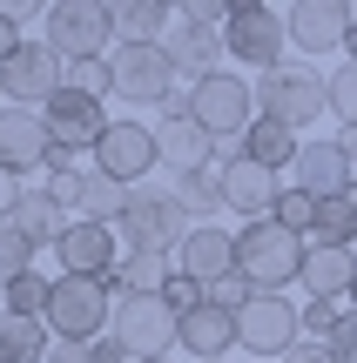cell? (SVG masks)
Segmentation results:
<instances>
[{"label": "cell", "instance_id": "83f0119b", "mask_svg": "<svg viewBox=\"0 0 357 363\" xmlns=\"http://www.w3.org/2000/svg\"><path fill=\"white\" fill-rule=\"evenodd\" d=\"M175 202L189 208V222H216V208H223V175H175Z\"/></svg>", "mask_w": 357, "mask_h": 363}, {"label": "cell", "instance_id": "8d00e7d4", "mask_svg": "<svg viewBox=\"0 0 357 363\" xmlns=\"http://www.w3.org/2000/svg\"><path fill=\"white\" fill-rule=\"evenodd\" d=\"M48 363H101V357H94V343H67V337H54Z\"/></svg>", "mask_w": 357, "mask_h": 363}, {"label": "cell", "instance_id": "30bf717a", "mask_svg": "<svg viewBox=\"0 0 357 363\" xmlns=\"http://www.w3.org/2000/svg\"><path fill=\"white\" fill-rule=\"evenodd\" d=\"M236 343L256 350V363H283L304 343V310H290V296H256L236 316Z\"/></svg>", "mask_w": 357, "mask_h": 363}, {"label": "cell", "instance_id": "836d02e7", "mask_svg": "<svg viewBox=\"0 0 357 363\" xmlns=\"http://www.w3.org/2000/svg\"><path fill=\"white\" fill-rule=\"evenodd\" d=\"M277 222H283V229H297V235H310V229H317V195H304L290 182V189L277 195Z\"/></svg>", "mask_w": 357, "mask_h": 363}, {"label": "cell", "instance_id": "5b68a950", "mask_svg": "<svg viewBox=\"0 0 357 363\" xmlns=\"http://www.w3.org/2000/svg\"><path fill=\"white\" fill-rule=\"evenodd\" d=\"M189 115H196L216 142H243V135L256 128V88L243 74H229V67H216L209 81L189 88Z\"/></svg>", "mask_w": 357, "mask_h": 363}, {"label": "cell", "instance_id": "8992f818", "mask_svg": "<svg viewBox=\"0 0 357 363\" xmlns=\"http://www.w3.org/2000/svg\"><path fill=\"white\" fill-rule=\"evenodd\" d=\"M108 337L128 343L135 363H162L175 343H182V316H175L162 296H121V303H115V323H108Z\"/></svg>", "mask_w": 357, "mask_h": 363}, {"label": "cell", "instance_id": "cb8c5ba5", "mask_svg": "<svg viewBox=\"0 0 357 363\" xmlns=\"http://www.w3.org/2000/svg\"><path fill=\"white\" fill-rule=\"evenodd\" d=\"M7 222H13V229H21V235H27L34 249H40V242H54V249H61V235L75 229V222H67V208L54 202L48 189H27V195H21V208H13Z\"/></svg>", "mask_w": 357, "mask_h": 363}, {"label": "cell", "instance_id": "ffe728a7", "mask_svg": "<svg viewBox=\"0 0 357 363\" xmlns=\"http://www.w3.org/2000/svg\"><path fill=\"white\" fill-rule=\"evenodd\" d=\"M169 61H175V74H189V81H209L216 74V54H229V34L223 27H209V21H189V13H175V27H169Z\"/></svg>", "mask_w": 357, "mask_h": 363}, {"label": "cell", "instance_id": "1f68e13d", "mask_svg": "<svg viewBox=\"0 0 357 363\" xmlns=\"http://www.w3.org/2000/svg\"><path fill=\"white\" fill-rule=\"evenodd\" d=\"M48 296H54L48 276H21V283L7 289V316H34V323H48Z\"/></svg>", "mask_w": 357, "mask_h": 363}, {"label": "cell", "instance_id": "74e56055", "mask_svg": "<svg viewBox=\"0 0 357 363\" xmlns=\"http://www.w3.org/2000/svg\"><path fill=\"white\" fill-rule=\"evenodd\" d=\"M21 48H27V40H21V21H7V13H0V67H7Z\"/></svg>", "mask_w": 357, "mask_h": 363}, {"label": "cell", "instance_id": "484cf974", "mask_svg": "<svg viewBox=\"0 0 357 363\" xmlns=\"http://www.w3.org/2000/svg\"><path fill=\"white\" fill-rule=\"evenodd\" d=\"M169 256H148V249H128L115 269V296H162V283H169Z\"/></svg>", "mask_w": 357, "mask_h": 363}, {"label": "cell", "instance_id": "4dcf8cb0", "mask_svg": "<svg viewBox=\"0 0 357 363\" xmlns=\"http://www.w3.org/2000/svg\"><path fill=\"white\" fill-rule=\"evenodd\" d=\"M88 222H108V229H115L121 216H128V189H121V182H108V175H88Z\"/></svg>", "mask_w": 357, "mask_h": 363}, {"label": "cell", "instance_id": "d4e9b609", "mask_svg": "<svg viewBox=\"0 0 357 363\" xmlns=\"http://www.w3.org/2000/svg\"><path fill=\"white\" fill-rule=\"evenodd\" d=\"M297 148H304V142H297V128H283V121H270V115L243 135V155H250L256 169H270V175H277V169H297Z\"/></svg>", "mask_w": 357, "mask_h": 363}, {"label": "cell", "instance_id": "9c48e42d", "mask_svg": "<svg viewBox=\"0 0 357 363\" xmlns=\"http://www.w3.org/2000/svg\"><path fill=\"white\" fill-rule=\"evenodd\" d=\"M223 34H229V54H236L243 67H270V74L283 67V40H290V21H283L277 7H263V0H236Z\"/></svg>", "mask_w": 357, "mask_h": 363}, {"label": "cell", "instance_id": "e575fe53", "mask_svg": "<svg viewBox=\"0 0 357 363\" xmlns=\"http://www.w3.org/2000/svg\"><path fill=\"white\" fill-rule=\"evenodd\" d=\"M331 115L344 128H357V67H337L331 74Z\"/></svg>", "mask_w": 357, "mask_h": 363}, {"label": "cell", "instance_id": "ac0fdd59", "mask_svg": "<svg viewBox=\"0 0 357 363\" xmlns=\"http://www.w3.org/2000/svg\"><path fill=\"white\" fill-rule=\"evenodd\" d=\"M121 229H108V222H88L81 216L75 229L61 235V276H115L121 269Z\"/></svg>", "mask_w": 357, "mask_h": 363}, {"label": "cell", "instance_id": "bcb514c9", "mask_svg": "<svg viewBox=\"0 0 357 363\" xmlns=\"http://www.w3.org/2000/svg\"><path fill=\"white\" fill-rule=\"evenodd\" d=\"M162 363H169V357H162Z\"/></svg>", "mask_w": 357, "mask_h": 363}, {"label": "cell", "instance_id": "6da1fadb", "mask_svg": "<svg viewBox=\"0 0 357 363\" xmlns=\"http://www.w3.org/2000/svg\"><path fill=\"white\" fill-rule=\"evenodd\" d=\"M304 256H310V242L297 229H283L277 216L236 229V269L250 276L256 296H283V283H304Z\"/></svg>", "mask_w": 357, "mask_h": 363}, {"label": "cell", "instance_id": "4fadbf2b", "mask_svg": "<svg viewBox=\"0 0 357 363\" xmlns=\"http://www.w3.org/2000/svg\"><path fill=\"white\" fill-rule=\"evenodd\" d=\"M61 74H67L61 54H54L48 40H27V48L0 67V94H7V108H48L54 94H61Z\"/></svg>", "mask_w": 357, "mask_h": 363}, {"label": "cell", "instance_id": "f6af8a7d", "mask_svg": "<svg viewBox=\"0 0 357 363\" xmlns=\"http://www.w3.org/2000/svg\"><path fill=\"white\" fill-rule=\"evenodd\" d=\"M0 101H7V94H0Z\"/></svg>", "mask_w": 357, "mask_h": 363}, {"label": "cell", "instance_id": "e0dca14e", "mask_svg": "<svg viewBox=\"0 0 357 363\" xmlns=\"http://www.w3.org/2000/svg\"><path fill=\"white\" fill-rule=\"evenodd\" d=\"M40 121H48V135H54V148H61V155H75V148H88V155H94V142L108 135L101 101H88V94H75V88L54 94V101L40 108Z\"/></svg>", "mask_w": 357, "mask_h": 363}, {"label": "cell", "instance_id": "277c9868", "mask_svg": "<svg viewBox=\"0 0 357 363\" xmlns=\"http://www.w3.org/2000/svg\"><path fill=\"white\" fill-rule=\"evenodd\" d=\"M48 48L61 61H101L108 48H121L115 7H101V0H54L48 7Z\"/></svg>", "mask_w": 357, "mask_h": 363}, {"label": "cell", "instance_id": "60d3db41", "mask_svg": "<svg viewBox=\"0 0 357 363\" xmlns=\"http://www.w3.org/2000/svg\"><path fill=\"white\" fill-rule=\"evenodd\" d=\"M337 148H344V162L357 169V128H337Z\"/></svg>", "mask_w": 357, "mask_h": 363}, {"label": "cell", "instance_id": "ba28073f", "mask_svg": "<svg viewBox=\"0 0 357 363\" xmlns=\"http://www.w3.org/2000/svg\"><path fill=\"white\" fill-rule=\"evenodd\" d=\"M155 115H162L155 121V155H162V169H169V175H202V169H209V155H216V135L189 115V94H169Z\"/></svg>", "mask_w": 357, "mask_h": 363}, {"label": "cell", "instance_id": "5bb4252c", "mask_svg": "<svg viewBox=\"0 0 357 363\" xmlns=\"http://www.w3.org/2000/svg\"><path fill=\"white\" fill-rule=\"evenodd\" d=\"M54 162V135L34 108H0V169L7 175H40Z\"/></svg>", "mask_w": 357, "mask_h": 363}, {"label": "cell", "instance_id": "b9f144b4", "mask_svg": "<svg viewBox=\"0 0 357 363\" xmlns=\"http://www.w3.org/2000/svg\"><path fill=\"white\" fill-rule=\"evenodd\" d=\"M351 67H357V27H351Z\"/></svg>", "mask_w": 357, "mask_h": 363}, {"label": "cell", "instance_id": "f546056e", "mask_svg": "<svg viewBox=\"0 0 357 363\" xmlns=\"http://www.w3.org/2000/svg\"><path fill=\"white\" fill-rule=\"evenodd\" d=\"M21 276H34V242L13 222H0V289H13Z\"/></svg>", "mask_w": 357, "mask_h": 363}, {"label": "cell", "instance_id": "f35d334b", "mask_svg": "<svg viewBox=\"0 0 357 363\" xmlns=\"http://www.w3.org/2000/svg\"><path fill=\"white\" fill-rule=\"evenodd\" d=\"M21 195H27V189H21V175H7V169H0V222L21 208Z\"/></svg>", "mask_w": 357, "mask_h": 363}, {"label": "cell", "instance_id": "d6a6232c", "mask_svg": "<svg viewBox=\"0 0 357 363\" xmlns=\"http://www.w3.org/2000/svg\"><path fill=\"white\" fill-rule=\"evenodd\" d=\"M61 88H75V94H88V101H101V94H115V74H108V61H67Z\"/></svg>", "mask_w": 357, "mask_h": 363}, {"label": "cell", "instance_id": "f1b7e54d", "mask_svg": "<svg viewBox=\"0 0 357 363\" xmlns=\"http://www.w3.org/2000/svg\"><path fill=\"white\" fill-rule=\"evenodd\" d=\"M88 175H94V169H75V155H61V148H54L48 182H40V189H48L61 208H81V202H88Z\"/></svg>", "mask_w": 357, "mask_h": 363}, {"label": "cell", "instance_id": "4316f807", "mask_svg": "<svg viewBox=\"0 0 357 363\" xmlns=\"http://www.w3.org/2000/svg\"><path fill=\"white\" fill-rule=\"evenodd\" d=\"M48 323L34 316H0V363H48Z\"/></svg>", "mask_w": 357, "mask_h": 363}, {"label": "cell", "instance_id": "7bdbcfd3", "mask_svg": "<svg viewBox=\"0 0 357 363\" xmlns=\"http://www.w3.org/2000/svg\"><path fill=\"white\" fill-rule=\"evenodd\" d=\"M344 195H351V208H357V182H351V189H344Z\"/></svg>", "mask_w": 357, "mask_h": 363}, {"label": "cell", "instance_id": "3957f363", "mask_svg": "<svg viewBox=\"0 0 357 363\" xmlns=\"http://www.w3.org/2000/svg\"><path fill=\"white\" fill-rule=\"evenodd\" d=\"M115 276H61L48 296V330L67 343H94L108 323H115Z\"/></svg>", "mask_w": 357, "mask_h": 363}, {"label": "cell", "instance_id": "8fae6325", "mask_svg": "<svg viewBox=\"0 0 357 363\" xmlns=\"http://www.w3.org/2000/svg\"><path fill=\"white\" fill-rule=\"evenodd\" d=\"M155 128L148 121H108V135L94 142V175L121 182V189H135V182L155 175Z\"/></svg>", "mask_w": 357, "mask_h": 363}, {"label": "cell", "instance_id": "44dd1931", "mask_svg": "<svg viewBox=\"0 0 357 363\" xmlns=\"http://www.w3.org/2000/svg\"><path fill=\"white\" fill-rule=\"evenodd\" d=\"M297 189L304 195H317V202H331V195H344L351 189V162H344V148H337V135H317V142H304L297 148Z\"/></svg>", "mask_w": 357, "mask_h": 363}, {"label": "cell", "instance_id": "d590c367", "mask_svg": "<svg viewBox=\"0 0 357 363\" xmlns=\"http://www.w3.org/2000/svg\"><path fill=\"white\" fill-rule=\"evenodd\" d=\"M331 350H337V363H357V310H344V323H337Z\"/></svg>", "mask_w": 357, "mask_h": 363}, {"label": "cell", "instance_id": "7a4b0ae2", "mask_svg": "<svg viewBox=\"0 0 357 363\" xmlns=\"http://www.w3.org/2000/svg\"><path fill=\"white\" fill-rule=\"evenodd\" d=\"M121 235H128V249H148V256H175V249L189 242V208L175 202V175H148V182H135L128 189V216L115 222Z\"/></svg>", "mask_w": 357, "mask_h": 363}, {"label": "cell", "instance_id": "ab89813d", "mask_svg": "<svg viewBox=\"0 0 357 363\" xmlns=\"http://www.w3.org/2000/svg\"><path fill=\"white\" fill-rule=\"evenodd\" d=\"M283 363H337V350H331V343H297Z\"/></svg>", "mask_w": 357, "mask_h": 363}, {"label": "cell", "instance_id": "ee69618b", "mask_svg": "<svg viewBox=\"0 0 357 363\" xmlns=\"http://www.w3.org/2000/svg\"><path fill=\"white\" fill-rule=\"evenodd\" d=\"M351 310H357V289H351Z\"/></svg>", "mask_w": 357, "mask_h": 363}, {"label": "cell", "instance_id": "2e32d148", "mask_svg": "<svg viewBox=\"0 0 357 363\" xmlns=\"http://www.w3.org/2000/svg\"><path fill=\"white\" fill-rule=\"evenodd\" d=\"M216 175H223V208H236L243 222H270V216H277V195H283V182L270 175V169H256V162L243 155V148H236V155H229Z\"/></svg>", "mask_w": 357, "mask_h": 363}, {"label": "cell", "instance_id": "52a82bcc", "mask_svg": "<svg viewBox=\"0 0 357 363\" xmlns=\"http://www.w3.org/2000/svg\"><path fill=\"white\" fill-rule=\"evenodd\" d=\"M256 101H263V115L283 121V128H310V121L331 108V74H317V67H277V74H263Z\"/></svg>", "mask_w": 357, "mask_h": 363}, {"label": "cell", "instance_id": "9a60e30c", "mask_svg": "<svg viewBox=\"0 0 357 363\" xmlns=\"http://www.w3.org/2000/svg\"><path fill=\"white\" fill-rule=\"evenodd\" d=\"M283 21H290V40L304 54H331V48H351L357 7H344V0H297V7H283Z\"/></svg>", "mask_w": 357, "mask_h": 363}, {"label": "cell", "instance_id": "603a6c76", "mask_svg": "<svg viewBox=\"0 0 357 363\" xmlns=\"http://www.w3.org/2000/svg\"><path fill=\"white\" fill-rule=\"evenodd\" d=\"M304 289H310V303H351V289H357V249H310L304 256Z\"/></svg>", "mask_w": 357, "mask_h": 363}, {"label": "cell", "instance_id": "7402d4cb", "mask_svg": "<svg viewBox=\"0 0 357 363\" xmlns=\"http://www.w3.org/2000/svg\"><path fill=\"white\" fill-rule=\"evenodd\" d=\"M182 350L196 363H229V350H236V316L216 310V303H202V310L182 316Z\"/></svg>", "mask_w": 357, "mask_h": 363}, {"label": "cell", "instance_id": "7c38bea8", "mask_svg": "<svg viewBox=\"0 0 357 363\" xmlns=\"http://www.w3.org/2000/svg\"><path fill=\"white\" fill-rule=\"evenodd\" d=\"M108 74H115V94L135 101V108H162L175 94L169 48H115V54H108Z\"/></svg>", "mask_w": 357, "mask_h": 363}, {"label": "cell", "instance_id": "d6986e66", "mask_svg": "<svg viewBox=\"0 0 357 363\" xmlns=\"http://www.w3.org/2000/svg\"><path fill=\"white\" fill-rule=\"evenodd\" d=\"M175 269L196 276L202 289H216L223 276H236V229H216V222H196L189 242L175 249Z\"/></svg>", "mask_w": 357, "mask_h": 363}]
</instances>
